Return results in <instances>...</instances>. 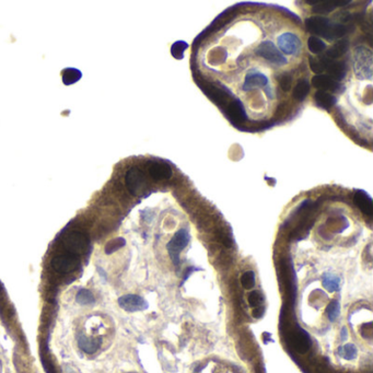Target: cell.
I'll return each mask as SVG.
<instances>
[{
    "instance_id": "52a82bcc",
    "label": "cell",
    "mask_w": 373,
    "mask_h": 373,
    "mask_svg": "<svg viewBox=\"0 0 373 373\" xmlns=\"http://www.w3.org/2000/svg\"><path fill=\"white\" fill-rule=\"evenodd\" d=\"M118 305L127 312H137L148 309V302L137 294H125L118 299Z\"/></svg>"
},
{
    "instance_id": "9c48e42d",
    "label": "cell",
    "mask_w": 373,
    "mask_h": 373,
    "mask_svg": "<svg viewBox=\"0 0 373 373\" xmlns=\"http://www.w3.org/2000/svg\"><path fill=\"white\" fill-rule=\"evenodd\" d=\"M148 171H149L150 176L155 181L170 180L173 175L171 165L165 162H161V161H155V162H151L148 166Z\"/></svg>"
},
{
    "instance_id": "d6986e66",
    "label": "cell",
    "mask_w": 373,
    "mask_h": 373,
    "mask_svg": "<svg viewBox=\"0 0 373 373\" xmlns=\"http://www.w3.org/2000/svg\"><path fill=\"white\" fill-rule=\"evenodd\" d=\"M325 314L330 323H335L341 315V303L338 300H332L325 309Z\"/></svg>"
},
{
    "instance_id": "d4e9b609",
    "label": "cell",
    "mask_w": 373,
    "mask_h": 373,
    "mask_svg": "<svg viewBox=\"0 0 373 373\" xmlns=\"http://www.w3.org/2000/svg\"><path fill=\"white\" fill-rule=\"evenodd\" d=\"M189 47V45L184 43V42L180 41L177 42V43H175L173 46H172V49H171V53L172 55L176 58V59H182L183 58V53L184 50Z\"/></svg>"
},
{
    "instance_id": "277c9868",
    "label": "cell",
    "mask_w": 373,
    "mask_h": 373,
    "mask_svg": "<svg viewBox=\"0 0 373 373\" xmlns=\"http://www.w3.org/2000/svg\"><path fill=\"white\" fill-rule=\"evenodd\" d=\"M64 247L72 255H80L88 248V239L81 232L74 231L65 237Z\"/></svg>"
},
{
    "instance_id": "ba28073f",
    "label": "cell",
    "mask_w": 373,
    "mask_h": 373,
    "mask_svg": "<svg viewBox=\"0 0 373 373\" xmlns=\"http://www.w3.org/2000/svg\"><path fill=\"white\" fill-rule=\"evenodd\" d=\"M50 265L57 273L66 274L77 268L79 265V259L76 256H72L71 254L70 255H57L50 260Z\"/></svg>"
},
{
    "instance_id": "5b68a950",
    "label": "cell",
    "mask_w": 373,
    "mask_h": 373,
    "mask_svg": "<svg viewBox=\"0 0 373 373\" xmlns=\"http://www.w3.org/2000/svg\"><path fill=\"white\" fill-rule=\"evenodd\" d=\"M125 183L130 194L138 195L146 186V176L140 169L132 167L126 173Z\"/></svg>"
},
{
    "instance_id": "8992f818",
    "label": "cell",
    "mask_w": 373,
    "mask_h": 373,
    "mask_svg": "<svg viewBox=\"0 0 373 373\" xmlns=\"http://www.w3.org/2000/svg\"><path fill=\"white\" fill-rule=\"evenodd\" d=\"M322 62L324 64L325 70L327 71V76L332 78L334 81L338 82L345 79L347 76V64L344 61H332L328 59L325 55L321 57Z\"/></svg>"
},
{
    "instance_id": "484cf974",
    "label": "cell",
    "mask_w": 373,
    "mask_h": 373,
    "mask_svg": "<svg viewBox=\"0 0 373 373\" xmlns=\"http://www.w3.org/2000/svg\"><path fill=\"white\" fill-rule=\"evenodd\" d=\"M124 245H125V240L122 239V237H118V239H115L107 243L106 248H105V252H106V254H112L113 252L124 247Z\"/></svg>"
},
{
    "instance_id": "44dd1931",
    "label": "cell",
    "mask_w": 373,
    "mask_h": 373,
    "mask_svg": "<svg viewBox=\"0 0 373 373\" xmlns=\"http://www.w3.org/2000/svg\"><path fill=\"white\" fill-rule=\"evenodd\" d=\"M76 300L81 305H91L96 303L95 294L88 289H80L76 294Z\"/></svg>"
},
{
    "instance_id": "6da1fadb",
    "label": "cell",
    "mask_w": 373,
    "mask_h": 373,
    "mask_svg": "<svg viewBox=\"0 0 373 373\" xmlns=\"http://www.w3.org/2000/svg\"><path fill=\"white\" fill-rule=\"evenodd\" d=\"M304 25L307 31L314 34V36L320 35L329 42L342 39L347 33L346 25L342 23H332L327 18L322 15L308 18L305 20Z\"/></svg>"
},
{
    "instance_id": "9a60e30c",
    "label": "cell",
    "mask_w": 373,
    "mask_h": 373,
    "mask_svg": "<svg viewBox=\"0 0 373 373\" xmlns=\"http://www.w3.org/2000/svg\"><path fill=\"white\" fill-rule=\"evenodd\" d=\"M348 47H349V41L347 39H342L337 41L333 46H330L327 49L325 56L328 59L335 61V59L341 58L343 55H345L347 53V50H348Z\"/></svg>"
},
{
    "instance_id": "30bf717a",
    "label": "cell",
    "mask_w": 373,
    "mask_h": 373,
    "mask_svg": "<svg viewBox=\"0 0 373 373\" xmlns=\"http://www.w3.org/2000/svg\"><path fill=\"white\" fill-rule=\"evenodd\" d=\"M312 86L318 91H332L338 92L341 91V84L329 78L327 74H316L312 78Z\"/></svg>"
},
{
    "instance_id": "7a4b0ae2",
    "label": "cell",
    "mask_w": 373,
    "mask_h": 373,
    "mask_svg": "<svg viewBox=\"0 0 373 373\" xmlns=\"http://www.w3.org/2000/svg\"><path fill=\"white\" fill-rule=\"evenodd\" d=\"M191 235L186 228L180 229L179 231L174 233L172 239L170 240L166 244V250L169 253V256L171 258L174 266H179L181 263V252L188 247L190 243Z\"/></svg>"
},
{
    "instance_id": "603a6c76",
    "label": "cell",
    "mask_w": 373,
    "mask_h": 373,
    "mask_svg": "<svg viewBox=\"0 0 373 373\" xmlns=\"http://www.w3.org/2000/svg\"><path fill=\"white\" fill-rule=\"evenodd\" d=\"M241 285L247 290H251L255 286V274L252 270H248L241 277Z\"/></svg>"
},
{
    "instance_id": "cb8c5ba5",
    "label": "cell",
    "mask_w": 373,
    "mask_h": 373,
    "mask_svg": "<svg viewBox=\"0 0 373 373\" xmlns=\"http://www.w3.org/2000/svg\"><path fill=\"white\" fill-rule=\"evenodd\" d=\"M309 66L313 72L318 74H322L325 70V67L323 62H322L321 57H309Z\"/></svg>"
},
{
    "instance_id": "ac0fdd59",
    "label": "cell",
    "mask_w": 373,
    "mask_h": 373,
    "mask_svg": "<svg viewBox=\"0 0 373 373\" xmlns=\"http://www.w3.org/2000/svg\"><path fill=\"white\" fill-rule=\"evenodd\" d=\"M357 355H358L357 347H356L355 344H351V343L339 346L337 348V356L345 360H348V361L355 360L356 358H357Z\"/></svg>"
},
{
    "instance_id": "8fae6325",
    "label": "cell",
    "mask_w": 373,
    "mask_h": 373,
    "mask_svg": "<svg viewBox=\"0 0 373 373\" xmlns=\"http://www.w3.org/2000/svg\"><path fill=\"white\" fill-rule=\"evenodd\" d=\"M102 339L98 337H88L87 335L81 334L78 337L79 348L88 355L96 353L101 347Z\"/></svg>"
},
{
    "instance_id": "4fadbf2b",
    "label": "cell",
    "mask_w": 373,
    "mask_h": 373,
    "mask_svg": "<svg viewBox=\"0 0 373 373\" xmlns=\"http://www.w3.org/2000/svg\"><path fill=\"white\" fill-rule=\"evenodd\" d=\"M353 199H355V203L361 210V213L363 215H366L368 217L372 216V213H373L372 199L367 193H364L363 191H356Z\"/></svg>"
},
{
    "instance_id": "2e32d148",
    "label": "cell",
    "mask_w": 373,
    "mask_h": 373,
    "mask_svg": "<svg viewBox=\"0 0 373 373\" xmlns=\"http://www.w3.org/2000/svg\"><path fill=\"white\" fill-rule=\"evenodd\" d=\"M322 287L328 292H336L341 288V277L334 273H324L321 278Z\"/></svg>"
},
{
    "instance_id": "7c38bea8",
    "label": "cell",
    "mask_w": 373,
    "mask_h": 373,
    "mask_svg": "<svg viewBox=\"0 0 373 373\" xmlns=\"http://www.w3.org/2000/svg\"><path fill=\"white\" fill-rule=\"evenodd\" d=\"M313 6L312 11L316 14H327L334 11L338 7H345L349 5L350 2H307Z\"/></svg>"
},
{
    "instance_id": "ffe728a7",
    "label": "cell",
    "mask_w": 373,
    "mask_h": 373,
    "mask_svg": "<svg viewBox=\"0 0 373 373\" xmlns=\"http://www.w3.org/2000/svg\"><path fill=\"white\" fill-rule=\"evenodd\" d=\"M327 47L326 43L324 41H322L321 39H319L318 36L312 35L308 39V48L310 49V52L312 54H321L323 50H325Z\"/></svg>"
},
{
    "instance_id": "5bb4252c",
    "label": "cell",
    "mask_w": 373,
    "mask_h": 373,
    "mask_svg": "<svg viewBox=\"0 0 373 373\" xmlns=\"http://www.w3.org/2000/svg\"><path fill=\"white\" fill-rule=\"evenodd\" d=\"M314 101L319 107L329 111L337 102V99L334 95L326 91H316L314 95Z\"/></svg>"
},
{
    "instance_id": "3957f363",
    "label": "cell",
    "mask_w": 373,
    "mask_h": 373,
    "mask_svg": "<svg viewBox=\"0 0 373 373\" xmlns=\"http://www.w3.org/2000/svg\"><path fill=\"white\" fill-rule=\"evenodd\" d=\"M288 342L292 346L294 351L301 355L308 352L312 346L310 335L300 327H296L291 330L289 335H288Z\"/></svg>"
},
{
    "instance_id": "4316f807",
    "label": "cell",
    "mask_w": 373,
    "mask_h": 373,
    "mask_svg": "<svg viewBox=\"0 0 373 373\" xmlns=\"http://www.w3.org/2000/svg\"><path fill=\"white\" fill-rule=\"evenodd\" d=\"M260 293L259 291L255 290V291H252L250 294H249V303L251 307L253 308H256L259 305L260 303Z\"/></svg>"
},
{
    "instance_id": "e0dca14e",
    "label": "cell",
    "mask_w": 373,
    "mask_h": 373,
    "mask_svg": "<svg viewBox=\"0 0 373 373\" xmlns=\"http://www.w3.org/2000/svg\"><path fill=\"white\" fill-rule=\"evenodd\" d=\"M310 90H311L310 82L307 79L301 78L298 80V82H296V84L294 86V89L292 91V97L295 101L302 102L305 100V98L308 97Z\"/></svg>"
},
{
    "instance_id": "7402d4cb",
    "label": "cell",
    "mask_w": 373,
    "mask_h": 373,
    "mask_svg": "<svg viewBox=\"0 0 373 373\" xmlns=\"http://www.w3.org/2000/svg\"><path fill=\"white\" fill-rule=\"evenodd\" d=\"M293 81H294V78L291 73L284 74L278 81V87L284 93H289L292 89Z\"/></svg>"
},
{
    "instance_id": "83f0119b",
    "label": "cell",
    "mask_w": 373,
    "mask_h": 373,
    "mask_svg": "<svg viewBox=\"0 0 373 373\" xmlns=\"http://www.w3.org/2000/svg\"><path fill=\"white\" fill-rule=\"evenodd\" d=\"M347 338H348V330H347L346 326H343L341 332H339V339H341V342H346Z\"/></svg>"
}]
</instances>
